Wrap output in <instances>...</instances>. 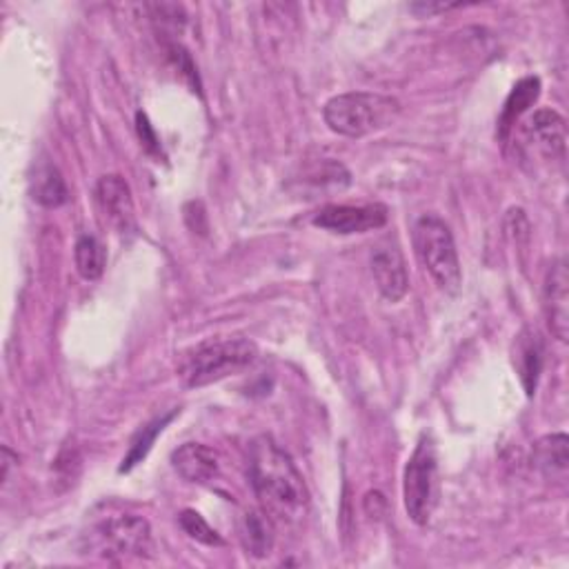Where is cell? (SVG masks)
<instances>
[{
	"label": "cell",
	"mask_w": 569,
	"mask_h": 569,
	"mask_svg": "<svg viewBox=\"0 0 569 569\" xmlns=\"http://www.w3.org/2000/svg\"><path fill=\"white\" fill-rule=\"evenodd\" d=\"M250 480L274 522L298 525L309 509V491L289 454L270 436L250 445Z\"/></svg>",
	"instance_id": "6da1fadb"
},
{
	"label": "cell",
	"mask_w": 569,
	"mask_h": 569,
	"mask_svg": "<svg viewBox=\"0 0 569 569\" xmlns=\"http://www.w3.org/2000/svg\"><path fill=\"white\" fill-rule=\"evenodd\" d=\"M256 358H258V347L250 338H243V336L210 338L183 352L179 358L176 372H179V378L185 383V387L199 389V387L219 383L227 376L245 372L256 363Z\"/></svg>",
	"instance_id": "7a4b0ae2"
},
{
	"label": "cell",
	"mask_w": 569,
	"mask_h": 569,
	"mask_svg": "<svg viewBox=\"0 0 569 569\" xmlns=\"http://www.w3.org/2000/svg\"><path fill=\"white\" fill-rule=\"evenodd\" d=\"M400 112V105L392 96L374 92H347L329 99L323 108L325 125L347 139H363L372 132L387 128Z\"/></svg>",
	"instance_id": "3957f363"
},
{
	"label": "cell",
	"mask_w": 569,
	"mask_h": 569,
	"mask_svg": "<svg viewBox=\"0 0 569 569\" xmlns=\"http://www.w3.org/2000/svg\"><path fill=\"white\" fill-rule=\"evenodd\" d=\"M411 241L420 265L434 283L443 292L456 294L463 285V272L449 225L434 214H425L414 223Z\"/></svg>",
	"instance_id": "277c9868"
},
{
	"label": "cell",
	"mask_w": 569,
	"mask_h": 569,
	"mask_svg": "<svg viewBox=\"0 0 569 569\" xmlns=\"http://www.w3.org/2000/svg\"><path fill=\"white\" fill-rule=\"evenodd\" d=\"M438 487V456L431 436L423 434L405 465L403 498L411 522L425 527L436 507Z\"/></svg>",
	"instance_id": "5b68a950"
},
{
	"label": "cell",
	"mask_w": 569,
	"mask_h": 569,
	"mask_svg": "<svg viewBox=\"0 0 569 569\" xmlns=\"http://www.w3.org/2000/svg\"><path fill=\"white\" fill-rule=\"evenodd\" d=\"M92 545L105 558H143L152 551V527L136 514L112 516L92 529Z\"/></svg>",
	"instance_id": "8992f818"
},
{
	"label": "cell",
	"mask_w": 569,
	"mask_h": 569,
	"mask_svg": "<svg viewBox=\"0 0 569 569\" xmlns=\"http://www.w3.org/2000/svg\"><path fill=\"white\" fill-rule=\"evenodd\" d=\"M387 207L372 203V205H327L318 210L312 223L321 230L334 234H363L372 230H380L387 225Z\"/></svg>",
	"instance_id": "52a82bcc"
},
{
	"label": "cell",
	"mask_w": 569,
	"mask_h": 569,
	"mask_svg": "<svg viewBox=\"0 0 569 569\" xmlns=\"http://www.w3.org/2000/svg\"><path fill=\"white\" fill-rule=\"evenodd\" d=\"M372 274L380 296L389 303H398L409 292V274L405 256L396 241H383L372 252Z\"/></svg>",
	"instance_id": "ba28073f"
},
{
	"label": "cell",
	"mask_w": 569,
	"mask_h": 569,
	"mask_svg": "<svg viewBox=\"0 0 569 569\" xmlns=\"http://www.w3.org/2000/svg\"><path fill=\"white\" fill-rule=\"evenodd\" d=\"M542 309L547 316V325L551 334L567 343L569 336V278H567V263L562 258L553 261L547 270L545 285H542Z\"/></svg>",
	"instance_id": "9c48e42d"
},
{
	"label": "cell",
	"mask_w": 569,
	"mask_h": 569,
	"mask_svg": "<svg viewBox=\"0 0 569 569\" xmlns=\"http://www.w3.org/2000/svg\"><path fill=\"white\" fill-rule=\"evenodd\" d=\"M96 201L101 214L112 227H116L119 232H128L134 227V199L123 176H103L96 185Z\"/></svg>",
	"instance_id": "30bf717a"
},
{
	"label": "cell",
	"mask_w": 569,
	"mask_h": 569,
	"mask_svg": "<svg viewBox=\"0 0 569 569\" xmlns=\"http://www.w3.org/2000/svg\"><path fill=\"white\" fill-rule=\"evenodd\" d=\"M529 143L551 161H565L567 128L556 110H538L525 123Z\"/></svg>",
	"instance_id": "8fae6325"
},
{
	"label": "cell",
	"mask_w": 569,
	"mask_h": 569,
	"mask_svg": "<svg viewBox=\"0 0 569 569\" xmlns=\"http://www.w3.org/2000/svg\"><path fill=\"white\" fill-rule=\"evenodd\" d=\"M542 360H545V347H542L540 334L531 327H525L514 341V367L520 376V383L527 396L536 394L538 378L542 372Z\"/></svg>",
	"instance_id": "7c38bea8"
},
{
	"label": "cell",
	"mask_w": 569,
	"mask_h": 569,
	"mask_svg": "<svg viewBox=\"0 0 569 569\" xmlns=\"http://www.w3.org/2000/svg\"><path fill=\"white\" fill-rule=\"evenodd\" d=\"M172 467L187 482L205 485L219 474V456L201 443H185L172 454Z\"/></svg>",
	"instance_id": "4fadbf2b"
},
{
	"label": "cell",
	"mask_w": 569,
	"mask_h": 569,
	"mask_svg": "<svg viewBox=\"0 0 569 569\" xmlns=\"http://www.w3.org/2000/svg\"><path fill=\"white\" fill-rule=\"evenodd\" d=\"M238 536L243 547L254 558H267L274 549V520L265 509H247L238 522Z\"/></svg>",
	"instance_id": "5bb4252c"
},
{
	"label": "cell",
	"mask_w": 569,
	"mask_h": 569,
	"mask_svg": "<svg viewBox=\"0 0 569 569\" xmlns=\"http://www.w3.org/2000/svg\"><path fill=\"white\" fill-rule=\"evenodd\" d=\"M534 463L547 480L565 482L569 471V438L565 434L542 436L534 447Z\"/></svg>",
	"instance_id": "9a60e30c"
},
{
	"label": "cell",
	"mask_w": 569,
	"mask_h": 569,
	"mask_svg": "<svg viewBox=\"0 0 569 569\" xmlns=\"http://www.w3.org/2000/svg\"><path fill=\"white\" fill-rule=\"evenodd\" d=\"M32 199L43 207H61L70 201L68 183L61 170L52 163H39L34 179H32Z\"/></svg>",
	"instance_id": "2e32d148"
},
{
	"label": "cell",
	"mask_w": 569,
	"mask_h": 569,
	"mask_svg": "<svg viewBox=\"0 0 569 569\" xmlns=\"http://www.w3.org/2000/svg\"><path fill=\"white\" fill-rule=\"evenodd\" d=\"M540 96V81L536 77H527L520 83H516V88L511 90V94L505 101L500 121H498V134L505 139L509 134V130L516 125V121L538 101Z\"/></svg>",
	"instance_id": "e0dca14e"
},
{
	"label": "cell",
	"mask_w": 569,
	"mask_h": 569,
	"mask_svg": "<svg viewBox=\"0 0 569 569\" xmlns=\"http://www.w3.org/2000/svg\"><path fill=\"white\" fill-rule=\"evenodd\" d=\"M77 270L85 281H99L108 267V252L94 236H81L74 250Z\"/></svg>",
	"instance_id": "ac0fdd59"
},
{
	"label": "cell",
	"mask_w": 569,
	"mask_h": 569,
	"mask_svg": "<svg viewBox=\"0 0 569 569\" xmlns=\"http://www.w3.org/2000/svg\"><path fill=\"white\" fill-rule=\"evenodd\" d=\"M174 416H176V409H174L172 414L163 416V418H156V420H152L148 427H143V429L139 431V436L134 438V443H132V447H130L128 456L123 458L121 471H130L132 467H136L139 463H143V460L148 458V454H150V449H152V445H154L156 436H159V434L165 429V425H167V423H170Z\"/></svg>",
	"instance_id": "d6986e66"
},
{
	"label": "cell",
	"mask_w": 569,
	"mask_h": 569,
	"mask_svg": "<svg viewBox=\"0 0 569 569\" xmlns=\"http://www.w3.org/2000/svg\"><path fill=\"white\" fill-rule=\"evenodd\" d=\"M179 520H181V527L185 529V534L190 538H194L196 542H203V545H210V547H221L223 545L221 534L199 511L185 509Z\"/></svg>",
	"instance_id": "ffe728a7"
},
{
	"label": "cell",
	"mask_w": 569,
	"mask_h": 569,
	"mask_svg": "<svg viewBox=\"0 0 569 569\" xmlns=\"http://www.w3.org/2000/svg\"><path fill=\"white\" fill-rule=\"evenodd\" d=\"M456 8H463V3H429V0H427V3H411L409 12L425 19V17L443 14V12H449V10H456Z\"/></svg>",
	"instance_id": "44dd1931"
},
{
	"label": "cell",
	"mask_w": 569,
	"mask_h": 569,
	"mask_svg": "<svg viewBox=\"0 0 569 569\" xmlns=\"http://www.w3.org/2000/svg\"><path fill=\"white\" fill-rule=\"evenodd\" d=\"M136 128H139V136H141L143 145L150 152H159V139H156V134H154V130H152V125H150V121L143 112H139V116H136Z\"/></svg>",
	"instance_id": "7402d4cb"
},
{
	"label": "cell",
	"mask_w": 569,
	"mask_h": 569,
	"mask_svg": "<svg viewBox=\"0 0 569 569\" xmlns=\"http://www.w3.org/2000/svg\"><path fill=\"white\" fill-rule=\"evenodd\" d=\"M14 460H19V456L17 454H12V449L10 447H3V482L8 480V476H10V467H12V463Z\"/></svg>",
	"instance_id": "603a6c76"
}]
</instances>
